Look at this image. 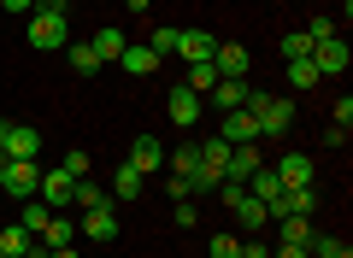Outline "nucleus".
Segmentation results:
<instances>
[{
  "instance_id": "1",
  "label": "nucleus",
  "mask_w": 353,
  "mask_h": 258,
  "mask_svg": "<svg viewBox=\"0 0 353 258\" xmlns=\"http://www.w3.org/2000/svg\"><path fill=\"white\" fill-rule=\"evenodd\" d=\"M65 12H71V0H59V6H36V12H30L24 41H30L36 53H59L65 41H71V24H65Z\"/></svg>"
},
{
  "instance_id": "2",
  "label": "nucleus",
  "mask_w": 353,
  "mask_h": 258,
  "mask_svg": "<svg viewBox=\"0 0 353 258\" xmlns=\"http://www.w3.org/2000/svg\"><path fill=\"white\" fill-rule=\"evenodd\" d=\"M0 194H12L18 206L36 200L41 194V164L36 159H6V182H0Z\"/></svg>"
},
{
  "instance_id": "3",
  "label": "nucleus",
  "mask_w": 353,
  "mask_h": 258,
  "mask_svg": "<svg viewBox=\"0 0 353 258\" xmlns=\"http://www.w3.org/2000/svg\"><path fill=\"white\" fill-rule=\"evenodd\" d=\"M77 235H88L94 246H112V241H118V211H112V200L94 206V211H77Z\"/></svg>"
},
{
  "instance_id": "4",
  "label": "nucleus",
  "mask_w": 353,
  "mask_h": 258,
  "mask_svg": "<svg viewBox=\"0 0 353 258\" xmlns=\"http://www.w3.org/2000/svg\"><path fill=\"white\" fill-rule=\"evenodd\" d=\"M165 111H171L176 129H194V123H201V94H194L189 83H176L171 94H165Z\"/></svg>"
},
{
  "instance_id": "5",
  "label": "nucleus",
  "mask_w": 353,
  "mask_h": 258,
  "mask_svg": "<svg viewBox=\"0 0 353 258\" xmlns=\"http://www.w3.org/2000/svg\"><path fill=\"white\" fill-rule=\"evenodd\" d=\"M212 65H218V76H224V83H248V65H253V53L241 47V41H218Z\"/></svg>"
},
{
  "instance_id": "6",
  "label": "nucleus",
  "mask_w": 353,
  "mask_h": 258,
  "mask_svg": "<svg viewBox=\"0 0 353 258\" xmlns=\"http://www.w3.org/2000/svg\"><path fill=\"white\" fill-rule=\"evenodd\" d=\"M306 59L318 65V76H341V71H347V41H341V36H324V41H312Z\"/></svg>"
},
{
  "instance_id": "7",
  "label": "nucleus",
  "mask_w": 353,
  "mask_h": 258,
  "mask_svg": "<svg viewBox=\"0 0 353 258\" xmlns=\"http://www.w3.org/2000/svg\"><path fill=\"white\" fill-rule=\"evenodd\" d=\"M218 136H224L230 147H241V141H265V129H259V118H253V111L241 106V111H224V123H218Z\"/></svg>"
},
{
  "instance_id": "8",
  "label": "nucleus",
  "mask_w": 353,
  "mask_h": 258,
  "mask_svg": "<svg viewBox=\"0 0 353 258\" xmlns=\"http://www.w3.org/2000/svg\"><path fill=\"white\" fill-rule=\"evenodd\" d=\"M277 176H283V188H306V182H318V164H312V153H283Z\"/></svg>"
},
{
  "instance_id": "9",
  "label": "nucleus",
  "mask_w": 353,
  "mask_h": 258,
  "mask_svg": "<svg viewBox=\"0 0 353 258\" xmlns=\"http://www.w3.org/2000/svg\"><path fill=\"white\" fill-rule=\"evenodd\" d=\"M71 188H77V176H65V171H41V206H53V211H71Z\"/></svg>"
},
{
  "instance_id": "10",
  "label": "nucleus",
  "mask_w": 353,
  "mask_h": 258,
  "mask_svg": "<svg viewBox=\"0 0 353 258\" xmlns=\"http://www.w3.org/2000/svg\"><path fill=\"white\" fill-rule=\"evenodd\" d=\"M176 53L189 65H206L218 53V36H206V30H176Z\"/></svg>"
},
{
  "instance_id": "11",
  "label": "nucleus",
  "mask_w": 353,
  "mask_h": 258,
  "mask_svg": "<svg viewBox=\"0 0 353 258\" xmlns=\"http://www.w3.org/2000/svg\"><path fill=\"white\" fill-rule=\"evenodd\" d=\"M130 164H136L141 176H159L165 171V147L153 136H136V141H130Z\"/></svg>"
},
{
  "instance_id": "12",
  "label": "nucleus",
  "mask_w": 353,
  "mask_h": 258,
  "mask_svg": "<svg viewBox=\"0 0 353 258\" xmlns=\"http://www.w3.org/2000/svg\"><path fill=\"white\" fill-rule=\"evenodd\" d=\"M259 141H241V147H230V164H224V176H230V182H248V176L253 171H259Z\"/></svg>"
},
{
  "instance_id": "13",
  "label": "nucleus",
  "mask_w": 353,
  "mask_h": 258,
  "mask_svg": "<svg viewBox=\"0 0 353 258\" xmlns=\"http://www.w3.org/2000/svg\"><path fill=\"white\" fill-rule=\"evenodd\" d=\"M118 65H124L130 76H153V71H159V53H153L148 41H130V47L118 53Z\"/></svg>"
},
{
  "instance_id": "14",
  "label": "nucleus",
  "mask_w": 353,
  "mask_h": 258,
  "mask_svg": "<svg viewBox=\"0 0 353 258\" xmlns=\"http://www.w3.org/2000/svg\"><path fill=\"white\" fill-rule=\"evenodd\" d=\"M88 47L101 53V65H118V53L130 47V36H124V30H112V24H106V30H94V36H88Z\"/></svg>"
},
{
  "instance_id": "15",
  "label": "nucleus",
  "mask_w": 353,
  "mask_h": 258,
  "mask_svg": "<svg viewBox=\"0 0 353 258\" xmlns=\"http://www.w3.org/2000/svg\"><path fill=\"white\" fill-rule=\"evenodd\" d=\"M36 241L48 246V252H53V246H71V241H77V217H65V211H53V217H48V229H41Z\"/></svg>"
},
{
  "instance_id": "16",
  "label": "nucleus",
  "mask_w": 353,
  "mask_h": 258,
  "mask_svg": "<svg viewBox=\"0 0 353 258\" xmlns=\"http://www.w3.org/2000/svg\"><path fill=\"white\" fill-rule=\"evenodd\" d=\"M141 188H148V176H141L136 171V164H118V171H112V200H141Z\"/></svg>"
},
{
  "instance_id": "17",
  "label": "nucleus",
  "mask_w": 353,
  "mask_h": 258,
  "mask_svg": "<svg viewBox=\"0 0 353 258\" xmlns=\"http://www.w3.org/2000/svg\"><path fill=\"white\" fill-rule=\"evenodd\" d=\"M224 164H230V141L218 136H201V171H212V176H224Z\"/></svg>"
},
{
  "instance_id": "18",
  "label": "nucleus",
  "mask_w": 353,
  "mask_h": 258,
  "mask_svg": "<svg viewBox=\"0 0 353 258\" xmlns=\"http://www.w3.org/2000/svg\"><path fill=\"white\" fill-rule=\"evenodd\" d=\"M36 153H41V129L12 123V136H6V159H36Z\"/></svg>"
},
{
  "instance_id": "19",
  "label": "nucleus",
  "mask_w": 353,
  "mask_h": 258,
  "mask_svg": "<svg viewBox=\"0 0 353 258\" xmlns=\"http://www.w3.org/2000/svg\"><path fill=\"white\" fill-rule=\"evenodd\" d=\"M65 59H71L77 76H101V53L88 47V41H65Z\"/></svg>"
},
{
  "instance_id": "20",
  "label": "nucleus",
  "mask_w": 353,
  "mask_h": 258,
  "mask_svg": "<svg viewBox=\"0 0 353 258\" xmlns=\"http://www.w3.org/2000/svg\"><path fill=\"white\" fill-rule=\"evenodd\" d=\"M165 164H171V176H201V141H189V147L165 153Z\"/></svg>"
},
{
  "instance_id": "21",
  "label": "nucleus",
  "mask_w": 353,
  "mask_h": 258,
  "mask_svg": "<svg viewBox=\"0 0 353 258\" xmlns=\"http://www.w3.org/2000/svg\"><path fill=\"white\" fill-rule=\"evenodd\" d=\"M71 206H77V211H94V206H106V188L94 182V176H77V188H71Z\"/></svg>"
},
{
  "instance_id": "22",
  "label": "nucleus",
  "mask_w": 353,
  "mask_h": 258,
  "mask_svg": "<svg viewBox=\"0 0 353 258\" xmlns=\"http://www.w3.org/2000/svg\"><path fill=\"white\" fill-rule=\"evenodd\" d=\"M283 206H289L283 217H312V211H318V182H306V188H289V200H283Z\"/></svg>"
},
{
  "instance_id": "23",
  "label": "nucleus",
  "mask_w": 353,
  "mask_h": 258,
  "mask_svg": "<svg viewBox=\"0 0 353 258\" xmlns=\"http://www.w3.org/2000/svg\"><path fill=\"white\" fill-rule=\"evenodd\" d=\"M236 223H248V235H259V229H271V211H265L253 194H241V206H236Z\"/></svg>"
},
{
  "instance_id": "24",
  "label": "nucleus",
  "mask_w": 353,
  "mask_h": 258,
  "mask_svg": "<svg viewBox=\"0 0 353 258\" xmlns=\"http://www.w3.org/2000/svg\"><path fill=\"white\" fill-rule=\"evenodd\" d=\"M212 106L218 111H241V106H248V83H218L212 88Z\"/></svg>"
},
{
  "instance_id": "25",
  "label": "nucleus",
  "mask_w": 353,
  "mask_h": 258,
  "mask_svg": "<svg viewBox=\"0 0 353 258\" xmlns=\"http://www.w3.org/2000/svg\"><path fill=\"white\" fill-rule=\"evenodd\" d=\"M30 241H36V235H30L24 223H6V229H0V252H12V258H24Z\"/></svg>"
},
{
  "instance_id": "26",
  "label": "nucleus",
  "mask_w": 353,
  "mask_h": 258,
  "mask_svg": "<svg viewBox=\"0 0 353 258\" xmlns=\"http://www.w3.org/2000/svg\"><path fill=\"white\" fill-rule=\"evenodd\" d=\"M218 83H224V76H218L212 59H206V65H189V88H194V94H212Z\"/></svg>"
},
{
  "instance_id": "27",
  "label": "nucleus",
  "mask_w": 353,
  "mask_h": 258,
  "mask_svg": "<svg viewBox=\"0 0 353 258\" xmlns=\"http://www.w3.org/2000/svg\"><path fill=\"white\" fill-rule=\"evenodd\" d=\"M48 217H53V206H41V200H24V211H18V223H24L30 235H41V229H48Z\"/></svg>"
},
{
  "instance_id": "28",
  "label": "nucleus",
  "mask_w": 353,
  "mask_h": 258,
  "mask_svg": "<svg viewBox=\"0 0 353 258\" xmlns=\"http://www.w3.org/2000/svg\"><path fill=\"white\" fill-rule=\"evenodd\" d=\"M277 235L294 241V246H306V241H312V217H277Z\"/></svg>"
},
{
  "instance_id": "29",
  "label": "nucleus",
  "mask_w": 353,
  "mask_h": 258,
  "mask_svg": "<svg viewBox=\"0 0 353 258\" xmlns=\"http://www.w3.org/2000/svg\"><path fill=\"white\" fill-rule=\"evenodd\" d=\"M289 83H294V88H312V83H324V76H318L312 59H289Z\"/></svg>"
},
{
  "instance_id": "30",
  "label": "nucleus",
  "mask_w": 353,
  "mask_h": 258,
  "mask_svg": "<svg viewBox=\"0 0 353 258\" xmlns=\"http://www.w3.org/2000/svg\"><path fill=\"white\" fill-rule=\"evenodd\" d=\"M59 171H65V176H88V171H94V159H88L83 147H71V153L59 159Z\"/></svg>"
},
{
  "instance_id": "31",
  "label": "nucleus",
  "mask_w": 353,
  "mask_h": 258,
  "mask_svg": "<svg viewBox=\"0 0 353 258\" xmlns=\"http://www.w3.org/2000/svg\"><path fill=\"white\" fill-rule=\"evenodd\" d=\"M206 258H241V235H212Z\"/></svg>"
},
{
  "instance_id": "32",
  "label": "nucleus",
  "mask_w": 353,
  "mask_h": 258,
  "mask_svg": "<svg viewBox=\"0 0 353 258\" xmlns=\"http://www.w3.org/2000/svg\"><path fill=\"white\" fill-rule=\"evenodd\" d=\"M306 53H312V36H306V30L283 36V59H306Z\"/></svg>"
},
{
  "instance_id": "33",
  "label": "nucleus",
  "mask_w": 353,
  "mask_h": 258,
  "mask_svg": "<svg viewBox=\"0 0 353 258\" xmlns=\"http://www.w3.org/2000/svg\"><path fill=\"white\" fill-rule=\"evenodd\" d=\"M171 223H183V229H194V223H201V211H194V200H171Z\"/></svg>"
},
{
  "instance_id": "34",
  "label": "nucleus",
  "mask_w": 353,
  "mask_h": 258,
  "mask_svg": "<svg viewBox=\"0 0 353 258\" xmlns=\"http://www.w3.org/2000/svg\"><path fill=\"white\" fill-rule=\"evenodd\" d=\"M148 47L159 53V59H171V53H176V30H153V41H148Z\"/></svg>"
},
{
  "instance_id": "35",
  "label": "nucleus",
  "mask_w": 353,
  "mask_h": 258,
  "mask_svg": "<svg viewBox=\"0 0 353 258\" xmlns=\"http://www.w3.org/2000/svg\"><path fill=\"white\" fill-rule=\"evenodd\" d=\"M165 194H171V200H194L189 194V176H165Z\"/></svg>"
},
{
  "instance_id": "36",
  "label": "nucleus",
  "mask_w": 353,
  "mask_h": 258,
  "mask_svg": "<svg viewBox=\"0 0 353 258\" xmlns=\"http://www.w3.org/2000/svg\"><path fill=\"white\" fill-rule=\"evenodd\" d=\"M306 36H312V41H324V36H336V18H312V24H306Z\"/></svg>"
},
{
  "instance_id": "37",
  "label": "nucleus",
  "mask_w": 353,
  "mask_h": 258,
  "mask_svg": "<svg viewBox=\"0 0 353 258\" xmlns=\"http://www.w3.org/2000/svg\"><path fill=\"white\" fill-rule=\"evenodd\" d=\"M241 258H271V246H265L259 235H248V241H241Z\"/></svg>"
},
{
  "instance_id": "38",
  "label": "nucleus",
  "mask_w": 353,
  "mask_h": 258,
  "mask_svg": "<svg viewBox=\"0 0 353 258\" xmlns=\"http://www.w3.org/2000/svg\"><path fill=\"white\" fill-rule=\"evenodd\" d=\"M336 129H353V100H347V94L336 100Z\"/></svg>"
},
{
  "instance_id": "39",
  "label": "nucleus",
  "mask_w": 353,
  "mask_h": 258,
  "mask_svg": "<svg viewBox=\"0 0 353 258\" xmlns=\"http://www.w3.org/2000/svg\"><path fill=\"white\" fill-rule=\"evenodd\" d=\"M271 258H312V252H306V246H294V241H277V246H271Z\"/></svg>"
},
{
  "instance_id": "40",
  "label": "nucleus",
  "mask_w": 353,
  "mask_h": 258,
  "mask_svg": "<svg viewBox=\"0 0 353 258\" xmlns=\"http://www.w3.org/2000/svg\"><path fill=\"white\" fill-rule=\"evenodd\" d=\"M0 12H24L30 18V12H36V0H0Z\"/></svg>"
},
{
  "instance_id": "41",
  "label": "nucleus",
  "mask_w": 353,
  "mask_h": 258,
  "mask_svg": "<svg viewBox=\"0 0 353 258\" xmlns=\"http://www.w3.org/2000/svg\"><path fill=\"white\" fill-rule=\"evenodd\" d=\"M124 6H130L136 18H141V12H153V0H124Z\"/></svg>"
},
{
  "instance_id": "42",
  "label": "nucleus",
  "mask_w": 353,
  "mask_h": 258,
  "mask_svg": "<svg viewBox=\"0 0 353 258\" xmlns=\"http://www.w3.org/2000/svg\"><path fill=\"white\" fill-rule=\"evenodd\" d=\"M6 136H12V123H0V159H6Z\"/></svg>"
},
{
  "instance_id": "43",
  "label": "nucleus",
  "mask_w": 353,
  "mask_h": 258,
  "mask_svg": "<svg viewBox=\"0 0 353 258\" xmlns=\"http://www.w3.org/2000/svg\"><path fill=\"white\" fill-rule=\"evenodd\" d=\"M53 258H77V246H53Z\"/></svg>"
},
{
  "instance_id": "44",
  "label": "nucleus",
  "mask_w": 353,
  "mask_h": 258,
  "mask_svg": "<svg viewBox=\"0 0 353 258\" xmlns=\"http://www.w3.org/2000/svg\"><path fill=\"white\" fill-rule=\"evenodd\" d=\"M0 182H6V159H0Z\"/></svg>"
},
{
  "instance_id": "45",
  "label": "nucleus",
  "mask_w": 353,
  "mask_h": 258,
  "mask_svg": "<svg viewBox=\"0 0 353 258\" xmlns=\"http://www.w3.org/2000/svg\"><path fill=\"white\" fill-rule=\"evenodd\" d=\"M0 258H12V252H0Z\"/></svg>"
}]
</instances>
